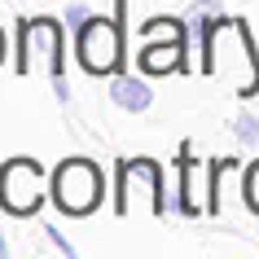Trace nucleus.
<instances>
[{"label":"nucleus","instance_id":"obj_2","mask_svg":"<svg viewBox=\"0 0 259 259\" xmlns=\"http://www.w3.org/2000/svg\"><path fill=\"white\" fill-rule=\"evenodd\" d=\"M119 18H88L83 27H75V57L88 75H114L123 66V14L127 0H114Z\"/></svg>","mask_w":259,"mask_h":259},{"label":"nucleus","instance_id":"obj_9","mask_svg":"<svg viewBox=\"0 0 259 259\" xmlns=\"http://www.w3.org/2000/svg\"><path fill=\"white\" fill-rule=\"evenodd\" d=\"M154 40H180L185 44V22H176V18H154V22H145L141 27V44H154Z\"/></svg>","mask_w":259,"mask_h":259},{"label":"nucleus","instance_id":"obj_3","mask_svg":"<svg viewBox=\"0 0 259 259\" xmlns=\"http://www.w3.org/2000/svg\"><path fill=\"white\" fill-rule=\"evenodd\" d=\"M119 198H114V211L123 220L127 215H163V167L154 158H123L119 171Z\"/></svg>","mask_w":259,"mask_h":259},{"label":"nucleus","instance_id":"obj_8","mask_svg":"<svg viewBox=\"0 0 259 259\" xmlns=\"http://www.w3.org/2000/svg\"><path fill=\"white\" fill-rule=\"evenodd\" d=\"M185 66V44L180 40H154L141 49V70L145 75H171Z\"/></svg>","mask_w":259,"mask_h":259},{"label":"nucleus","instance_id":"obj_10","mask_svg":"<svg viewBox=\"0 0 259 259\" xmlns=\"http://www.w3.org/2000/svg\"><path fill=\"white\" fill-rule=\"evenodd\" d=\"M233 132L242 145H259V114H237L233 119Z\"/></svg>","mask_w":259,"mask_h":259},{"label":"nucleus","instance_id":"obj_14","mask_svg":"<svg viewBox=\"0 0 259 259\" xmlns=\"http://www.w3.org/2000/svg\"><path fill=\"white\" fill-rule=\"evenodd\" d=\"M44 233H49V242H53V246H57V250H62V255H75V246H70V242H66V237H62V233H57V229H53V224H49V229H44Z\"/></svg>","mask_w":259,"mask_h":259},{"label":"nucleus","instance_id":"obj_16","mask_svg":"<svg viewBox=\"0 0 259 259\" xmlns=\"http://www.w3.org/2000/svg\"><path fill=\"white\" fill-rule=\"evenodd\" d=\"M0 57H5V35H0Z\"/></svg>","mask_w":259,"mask_h":259},{"label":"nucleus","instance_id":"obj_11","mask_svg":"<svg viewBox=\"0 0 259 259\" xmlns=\"http://www.w3.org/2000/svg\"><path fill=\"white\" fill-rule=\"evenodd\" d=\"M215 18H220V5H215V0H202V5H193V9H189V22L198 31H202L206 22H215Z\"/></svg>","mask_w":259,"mask_h":259},{"label":"nucleus","instance_id":"obj_5","mask_svg":"<svg viewBox=\"0 0 259 259\" xmlns=\"http://www.w3.org/2000/svg\"><path fill=\"white\" fill-rule=\"evenodd\" d=\"M44 198V171L35 158H9L0 167V206L9 215H31Z\"/></svg>","mask_w":259,"mask_h":259},{"label":"nucleus","instance_id":"obj_4","mask_svg":"<svg viewBox=\"0 0 259 259\" xmlns=\"http://www.w3.org/2000/svg\"><path fill=\"white\" fill-rule=\"evenodd\" d=\"M101 167L93 158H66V163H57L53 171V202L66 211V215H93L97 206H101Z\"/></svg>","mask_w":259,"mask_h":259},{"label":"nucleus","instance_id":"obj_7","mask_svg":"<svg viewBox=\"0 0 259 259\" xmlns=\"http://www.w3.org/2000/svg\"><path fill=\"white\" fill-rule=\"evenodd\" d=\"M110 101L119 110H127V114H145L154 106V88L145 79H137V75H114L110 79Z\"/></svg>","mask_w":259,"mask_h":259},{"label":"nucleus","instance_id":"obj_6","mask_svg":"<svg viewBox=\"0 0 259 259\" xmlns=\"http://www.w3.org/2000/svg\"><path fill=\"white\" fill-rule=\"evenodd\" d=\"M180 215H202L206 211V198H202V163H193V154L189 150H180Z\"/></svg>","mask_w":259,"mask_h":259},{"label":"nucleus","instance_id":"obj_13","mask_svg":"<svg viewBox=\"0 0 259 259\" xmlns=\"http://www.w3.org/2000/svg\"><path fill=\"white\" fill-rule=\"evenodd\" d=\"M88 18H93V14H88V5H79V0H75V5H66V22H70V27H83Z\"/></svg>","mask_w":259,"mask_h":259},{"label":"nucleus","instance_id":"obj_12","mask_svg":"<svg viewBox=\"0 0 259 259\" xmlns=\"http://www.w3.org/2000/svg\"><path fill=\"white\" fill-rule=\"evenodd\" d=\"M246 206L259 215V163H250V171H246Z\"/></svg>","mask_w":259,"mask_h":259},{"label":"nucleus","instance_id":"obj_1","mask_svg":"<svg viewBox=\"0 0 259 259\" xmlns=\"http://www.w3.org/2000/svg\"><path fill=\"white\" fill-rule=\"evenodd\" d=\"M35 66L49 70L57 101H70L66 88V35L57 18H27L18 22V75H31Z\"/></svg>","mask_w":259,"mask_h":259},{"label":"nucleus","instance_id":"obj_15","mask_svg":"<svg viewBox=\"0 0 259 259\" xmlns=\"http://www.w3.org/2000/svg\"><path fill=\"white\" fill-rule=\"evenodd\" d=\"M9 255V242H5V233H0V259Z\"/></svg>","mask_w":259,"mask_h":259}]
</instances>
